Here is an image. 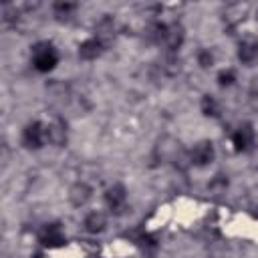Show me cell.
Masks as SVG:
<instances>
[{"mask_svg":"<svg viewBox=\"0 0 258 258\" xmlns=\"http://www.w3.org/2000/svg\"><path fill=\"white\" fill-rule=\"evenodd\" d=\"M77 10H79V4H77V2L58 0V2L52 4V14H54L58 20H67V18H71Z\"/></svg>","mask_w":258,"mask_h":258,"instance_id":"17","label":"cell"},{"mask_svg":"<svg viewBox=\"0 0 258 258\" xmlns=\"http://www.w3.org/2000/svg\"><path fill=\"white\" fill-rule=\"evenodd\" d=\"M46 141H48V145H54V147H64L67 145V141H69V129H67L64 119L52 117L46 123Z\"/></svg>","mask_w":258,"mask_h":258,"instance_id":"10","label":"cell"},{"mask_svg":"<svg viewBox=\"0 0 258 258\" xmlns=\"http://www.w3.org/2000/svg\"><path fill=\"white\" fill-rule=\"evenodd\" d=\"M246 95H248L246 99H248L250 109L258 113V75H254V77L250 79V85H248V93H246Z\"/></svg>","mask_w":258,"mask_h":258,"instance_id":"20","label":"cell"},{"mask_svg":"<svg viewBox=\"0 0 258 258\" xmlns=\"http://www.w3.org/2000/svg\"><path fill=\"white\" fill-rule=\"evenodd\" d=\"M214 159H216V147L210 139H200L187 149V163L198 169L212 165Z\"/></svg>","mask_w":258,"mask_h":258,"instance_id":"5","label":"cell"},{"mask_svg":"<svg viewBox=\"0 0 258 258\" xmlns=\"http://www.w3.org/2000/svg\"><path fill=\"white\" fill-rule=\"evenodd\" d=\"M127 200H129V194H127V187L121 183V181H115L111 183L105 191H103V204L105 208L115 214V216H121L125 210H127Z\"/></svg>","mask_w":258,"mask_h":258,"instance_id":"7","label":"cell"},{"mask_svg":"<svg viewBox=\"0 0 258 258\" xmlns=\"http://www.w3.org/2000/svg\"><path fill=\"white\" fill-rule=\"evenodd\" d=\"M133 242L145 252V254H155L157 252V248H159V244H157V240H155V236L153 234H149V232H137L135 236H133Z\"/></svg>","mask_w":258,"mask_h":258,"instance_id":"16","label":"cell"},{"mask_svg":"<svg viewBox=\"0 0 258 258\" xmlns=\"http://www.w3.org/2000/svg\"><path fill=\"white\" fill-rule=\"evenodd\" d=\"M83 228L89 234H101L107 230V214L101 210H91L83 218Z\"/></svg>","mask_w":258,"mask_h":258,"instance_id":"14","label":"cell"},{"mask_svg":"<svg viewBox=\"0 0 258 258\" xmlns=\"http://www.w3.org/2000/svg\"><path fill=\"white\" fill-rule=\"evenodd\" d=\"M230 145L236 153H250L256 145V131H254V125L250 121H244L240 123L232 135H230Z\"/></svg>","mask_w":258,"mask_h":258,"instance_id":"4","label":"cell"},{"mask_svg":"<svg viewBox=\"0 0 258 258\" xmlns=\"http://www.w3.org/2000/svg\"><path fill=\"white\" fill-rule=\"evenodd\" d=\"M67 198H69L71 206L83 208V206H87V204L91 202V198H93V187H91L87 181H75V183L69 187Z\"/></svg>","mask_w":258,"mask_h":258,"instance_id":"13","label":"cell"},{"mask_svg":"<svg viewBox=\"0 0 258 258\" xmlns=\"http://www.w3.org/2000/svg\"><path fill=\"white\" fill-rule=\"evenodd\" d=\"M105 50H107V44H105L101 38H97V36L93 34V36L85 38V40L79 44L77 54H79L81 60H97Z\"/></svg>","mask_w":258,"mask_h":258,"instance_id":"11","label":"cell"},{"mask_svg":"<svg viewBox=\"0 0 258 258\" xmlns=\"http://www.w3.org/2000/svg\"><path fill=\"white\" fill-rule=\"evenodd\" d=\"M236 81H238V75H236V71L230 69V67H228V69H220L218 75H216V83H218L220 89H230V87L236 85Z\"/></svg>","mask_w":258,"mask_h":258,"instance_id":"19","label":"cell"},{"mask_svg":"<svg viewBox=\"0 0 258 258\" xmlns=\"http://www.w3.org/2000/svg\"><path fill=\"white\" fill-rule=\"evenodd\" d=\"M246 14H248V4H240V2H236V4L226 6V10L222 12L224 28H228V30H236V28L244 22Z\"/></svg>","mask_w":258,"mask_h":258,"instance_id":"12","label":"cell"},{"mask_svg":"<svg viewBox=\"0 0 258 258\" xmlns=\"http://www.w3.org/2000/svg\"><path fill=\"white\" fill-rule=\"evenodd\" d=\"M256 20H258V10H256Z\"/></svg>","mask_w":258,"mask_h":258,"instance_id":"23","label":"cell"},{"mask_svg":"<svg viewBox=\"0 0 258 258\" xmlns=\"http://www.w3.org/2000/svg\"><path fill=\"white\" fill-rule=\"evenodd\" d=\"M200 111H202V115L208 117V119H220V117H222V105H220V101H218L214 95H210V93L202 95V99H200Z\"/></svg>","mask_w":258,"mask_h":258,"instance_id":"15","label":"cell"},{"mask_svg":"<svg viewBox=\"0 0 258 258\" xmlns=\"http://www.w3.org/2000/svg\"><path fill=\"white\" fill-rule=\"evenodd\" d=\"M30 258H46V254H44L42 250H36V252H34V254L30 256Z\"/></svg>","mask_w":258,"mask_h":258,"instance_id":"22","label":"cell"},{"mask_svg":"<svg viewBox=\"0 0 258 258\" xmlns=\"http://www.w3.org/2000/svg\"><path fill=\"white\" fill-rule=\"evenodd\" d=\"M236 58L244 67H254L258 62V38L254 34L240 36L236 44Z\"/></svg>","mask_w":258,"mask_h":258,"instance_id":"8","label":"cell"},{"mask_svg":"<svg viewBox=\"0 0 258 258\" xmlns=\"http://www.w3.org/2000/svg\"><path fill=\"white\" fill-rule=\"evenodd\" d=\"M36 240L42 250H54V248H62L67 244V234H64V228L60 222H48L40 228Z\"/></svg>","mask_w":258,"mask_h":258,"instance_id":"6","label":"cell"},{"mask_svg":"<svg viewBox=\"0 0 258 258\" xmlns=\"http://www.w3.org/2000/svg\"><path fill=\"white\" fill-rule=\"evenodd\" d=\"M185 42V28L181 22L173 20V22H167L165 24V34H163V42L161 46L167 50V52H177Z\"/></svg>","mask_w":258,"mask_h":258,"instance_id":"9","label":"cell"},{"mask_svg":"<svg viewBox=\"0 0 258 258\" xmlns=\"http://www.w3.org/2000/svg\"><path fill=\"white\" fill-rule=\"evenodd\" d=\"M20 143L24 149L28 151H38L42 149L44 145H48L46 141V123L34 119V121H28L24 127H22V133H20Z\"/></svg>","mask_w":258,"mask_h":258,"instance_id":"3","label":"cell"},{"mask_svg":"<svg viewBox=\"0 0 258 258\" xmlns=\"http://www.w3.org/2000/svg\"><path fill=\"white\" fill-rule=\"evenodd\" d=\"M58 60H60V54L50 40H38L30 46V64L36 73L46 75L54 71Z\"/></svg>","mask_w":258,"mask_h":258,"instance_id":"1","label":"cell"},{"mask_svg":"<svg viewBox=\"0 0 258 258\" xmlns=\"http://www.w3.org/2000/svg\"><path fill=\"white\" fill-rule=\"evenodd\" d=\"M226 187H228V175H224V173L214 175V179L208 183V189H218V191H224Z\"/></svg>","mask_w":258,"mask_h":258,"instance_id":"21","label":"cell"},{"mask_svg":"<svg viewBox=\"0 0 258 258\" xmlns=\"http://www.w3.org/2000/svg\"><path fill=\"white\" fill-rule=\"evenodd\" d=\"M153 155H155L157 161H169V163H175V165L179 161H187V151H183L179 139L169 137V135H165L163 139L157 141V145L153 149Z\"/></svg>","mask_w":258,"mask_h":258,"instance_id":"2","label":"cell"},{"mask_svg":"<svg viewBox=\"0 0 258 258\" xmlns=\"http://www.w3.org/2000/svg\"><path fill=\"white\" fill-rule=\"evenodd\" d=\"M196 62H198L200 69L208 71V69H212V67L216 64V52H214L212 48H208V46H202V48H198V52H196Z\"/></svg>","mask_w":258,"mask_h":258,"instance_id":"18","label":"cell"}]
</instances>
